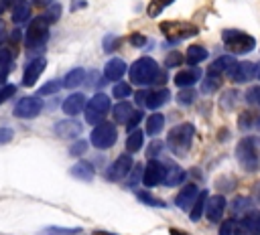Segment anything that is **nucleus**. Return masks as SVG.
Wrapping results in <instances>:
<instances>
[{"label":"nucleus","instance_id":"nucleus-1","mask_svg":"<svg viewBox=\"0 0 260 235\" xmlns=\"http://www.w3.org/2000/svg\"><path fill=\"white\" fill-rule=\"evenodd\" d=\"M130 83L132 85H165L167 81V75L158 69L156 61L150 59V57H140L136 59L130 69Z\"/></svg>","mask_w":260,"mask_h":235},{"label":"nucleus","instance_id":"nucleus-2","mask_svg":"<svg viewBox=\"0 0 260 235\" xmlns=\"http://www.w3.org/2000/svg\"><path fill=\"white\" fill-rule=\"evenodd\" d=\"M236 158L246 172H256L260 168V140L246 136L236 146Z\"/></svg>","mask_w":260,"mask_h":235},{"label":"nucleus","instance_id":"nucleus-3","mask_svg":"<svg viewBox=\"0 0 260 235\" xmlns=\"http://www.w3.org/2000/svg\"><path fill=\"white\" fill-rule=\"evenodd\" d=\"M221 41H223V47L234 53V55H244V53H250L254 51L256 47V38L250 36L248 32L244 30H238V28H228L221 32Z\"/></svg>","mask_w":260,"mask_h":235},{"label":"nucleus","instance_id":"nucleus-4","mask_svg":"<svg viewBox=\"0 0 260 235\" xmlns=\"http://www.w3.org/2000/svg\"><path fill=\"white\" fill-rule=\"evenodd\" d=\"M193 136H195V126H193V124H181V126H175V128L169 132L167 146H169L175 154H185V152L191 148Z\"/></svg>","mask_w":260,"mask_h":235},{"label":"nucleus","instance_id":"nucleus-5","mask_svg":"<svg viewBox=\"0 0 260 235\" xmlns=\"http://www.w3.org/2000/svg\"><path fill=\"white\" fill-rule=\"evenodd\" d=\"M158 28H160V32L167 36L169 43H177V41L195 36L197 30H199L193 22H187V20H162V22L158 24Z\"/></svg>","mask_w":260,"mask_h":235},{"label":"nucleus","instance_id":"nucleus-6","mask_svg":"<svg viewBox=\"0 0 260 235\" xmlns=\"http://www.w3.org/2000/svg\"><path fill=\"white\" fill-rule=\"evenodd\" d=\"M49 38V22L43 16H37L28 22V28L24 32V45L26 49H39Z\"/></svg>","mask_w":260,"mask_h":235},{"label":"nucleus","instance_id":"nucleus-7","mask_svg":"<svg viewBox=\"0 0 260 235\" xmlns=\"http://www.w3.org/2000/svg\"><path fill=\"white\" fill-rule=\"evenodd\" d=\"M116 140H118V132H116V126L112 122H100L93 128V132L89 134V142L100 150H106V148L114 146Z\"/></svg>","mask_w":260,"mask_h":235},{"label":"nucleus","instance_id":"nucleus-8","mask_svg":"<svg viewBox=\"0 0 260 235\" xmlns=\"http://www.w3.org/2000/svg\"><path fill=\"white\" fill-rule=\"evenodd\" d=\"M110 109V97L106 93H95L87 103H85V122L98 126L104 115Z\"/></svg>","mask_w":260,"mask_h":235},{"label":"nucleus","instance_id":"nucleus-9","mask_svg":"<svg viewBox=\"0 0 260 235\" xmlns=\"http://www.w3.org/2000/svg\"><path fill=\"white\" fill-rule=\"evenodd\" d=\"M134 97H136V101H138L142 107L156 109V107H160V105H165V103L169 101L171 93H169V89L158 87V89H140V91H136Z\"/></svg>","mask_w":260,"mask_h":235},{"label":"nucleus","instance_id":"nucleus-10","mask_svg":"<svg viewBox=\"0 0 260 235\" xmlns=\"http://www.w3.org/2000/svg\"><path fill=\"white\" fill-rule=\"evenodd\" d=\"M43 101L39 97H22L14 107V118L18 120H32L41 113Z\"/></svg>","mask_w":260,"mask_h":235},{"label":"nucleus","instance_id":"nucleus-11","mask_svg":"<svg viewBox=\"0 0 260 235\" xmlns=\"http://www.w3.org/2000/svg\"><path fill=\"white\" fill-rule=\"evenodd\" d=\"M234 235H260V213H248L234 225Z\"/></svg>","mask_w":260,"mask_h":235},{"label":"nucleus","instance_id":"nucleus-12","mask_svg":"<svg viewBox=\"0 0 260 235\" xmlns=\"http://www.w3.org/2000/svg\"><path fill=\"white\" fill-rule=\"evenodd\" d=\"M132 166H134V162H132L130 154H120L114 160V164L106 170V178L108 180H120V178H124L132 170Z\"/></svg>","mask_w":260,"mask_h":235},{"label":"nucleus","instance_id":"nucleus-13","mask_svg":"<svg viewBox=\"0 0 260 235\" xmlns=\"http://www.w3.org/2000/svg\"><path fill=\"white\" fill-rule=\"evenodd\" d=\"M162 174H165V166L158 160L150 158L142 170V184L144 186H156L158 182H162Z\"/></svg>","mask_w":260,"mask_h":235},{"label":"nucleus","instance_id":"nucleus-14","mask_svg":"<svg viewBox=\"0 0 260 235\" xmlns=\"http://www.w3.org/2000/svg\"><path fill=\"white\" fill-rule=\"evenodd\" d=\"M45 67H47V61H45L43 57L32 59V61L24 67V73H22V85H24V87H32V85L37 83V79L41 77V73L45 71Z\"/></svg>","mask_w":260,"mask_h":235},{"label":"nucleus","instance_id":"nucleus-15","mask_svg":"<svg viewBox=\"0 0 260 235\" xmlns=\"http://www.w3.org/2000/svg\"><path fill=\"white\" fill-rule=\"evenodd\" d=\"M223 209H225V199L221 194H213L211 199L207 197V203H205V217L211 221V223H217L223 215Z\"/></svg>","mask_w":260,"mask_h":235},{"label":"nucleus","instance_id":"nucleus-16","mask_svg":"<svg viewBox=\"0 0 260 235\" xmlns=\"http://www.w3.org/2000/svg\"><path fill=\"white\" fill-rule=\"evenodd\" d=\"M238 67V61L232 57V55H223V57H219V59H215L213 63H211V67H209V73H213V75H230L232 77V73H234V69Z\"/></svg>","mask_w":260,"mask_h":235},{"label":"nucleus","instance_id":"nucleus-17","mask_svg":"<svg viewBox=\"0 0 260 235\" xmlns=\"http://www.w3.org/2000/svg\"><path fill=\"white\" fill-rule=\"evenodd\" d=\"M55 134L59 138H77L81 134V124L77 120H61L55 124Z\"/></svg>","mask_w":260,"mask_h":235},{"label":"nucleus","instance_id":"nucleus-18","mask_svg":"<svg viewBox=\"0 0 260 235\" xmlns=\"http://www.w3.org/2000/svg\"><path fill=\"white\" fill-rule=\"evenodd\" d=\"M197 194H199V190H197V186L195 184H185L181 190H179V194L175 197V205L179 207V209H191V205L195 203V199H197Z\"/></svg>","mask_w":260,"mask_h":235},{"label":"nucleus","instance_id":"nucleus-19","mask_svg":"<svg viewBox=\"0 0 260 235\" xmlns=\"http://www.w3.org/2000/svg\"><path fill=\"white\" fill-rule=\"evenodd\" d=\"M126 71H128L126 63H124L122 59L114 57V59H110V61L106 63V67H104V77H106L108 81H118Z\"/></svg>","mask_w":260,"mask_h":235},{"label":"nucleus","instance_id":"nucleus-20","mask_svg":"<svg viewBox=\"0 0 260 235\" xmlns=\"http://www.w3.org/2000/svg\"><path fill=\"white\" fill-rule=\"evenodd\" d=\"M199 79H201V69H197V67H193V69H183V71H179V73L175 75V85H179L181 89H185V87L195 85Z\"/></svg>","mask_w":260,"mask_h":235},{"label":"nucleus","instance_id":"nucleus-21","mask_svg":"<svg viewBox=\"0 0 260 235\" xmlns=\"http://www.w3.org/2000/svg\"><path fill=\"white\" fill-rule=\"evenodd\" d=\"M252 77H256V65L250 63V61L238 63V67H236L234 73H232V81H236V83H246V81H250Z\"/></svg>","mask_w":260,"mask_h":235},{"label":"nucleus","instance_id":"nucleus-22","mask_svg":"<svg viewBox=\"0 0 260 235\" xmlns=\"http://www.w3.org/2000/svg\"><path fill=\"white\" fill-rule=\"evenodd\" d=\"M85 95L83 93H73V95H69L65 101H63V111L67 113V115H77L83 107H85Z\"/></svg>","mask_w":260,"mask_h":235},{"label":"nucleus","instance_id":"nucleus-23","mask_svg":"<svg viewBox=\"0 0 260 235\" xmlns=\"http://www.w3.org/2000/svg\"><path fill=\"white\" fill-rule=\"evenodd\" d=\"M185 180V170L177 164H165V174H162V182L167 186H175L179 182Z\"/></svg>","mask_w":260,"mask_h":235},{"label":"nucleus","instance_id":"nucleus-24","mask_svg":"<svg viewBox=\"0 0 260 235\" xmlns=\"http://www.w3.org/2000/svg\"><path fill=\"white\" fill-rule=\"evenodd\" d=\"M69 172H71V176H75V178H79V180H85V182H89V180L93 178V174H95L93 166H91L89 162H85V160L73 164Z\"/></svg>","mask_w":260,"mask_h":235},{"label":"nucleus","instance_id":"nucleus-25","mask_svg":"<svg viewBox=\"0 0 260 235\" xmlns=\"http://www.w3.org/2000/svg\"><path fill=\"white\" fill-rule=\"evenodd\" d=\"M207 49L205 47H201V45H191L189 49H187V55H185V61L189 63V65H199L201 61H205L207 59Z\"/></svg>","mask_w":260,"mask_h":235},{"label":"nucleus","instance_id":"nucleus-26","mask_svg":"<svg viewBox=\"0 0 260 235\" xmlns=\"http://www.w3.org/2000/svg\"><path fill=\"white\" fill-rule=\"evenodd\" d=\"M10 2H14V4H12V20H14L16 24L24 22V20L28 18V14H30V6H28L24 0H10Z\"/></svg>","mask_w":260,"mask_h":235},{"label":"nucleus","instance_id":"nucleus-27","mask_svg":"<svg viewBox=\"0 0 260 235\" xmlns=\"http://www.w3.org/2000/svg\"><path fill=\"white\" fill-rule=\"evenodd\" d=\"M83 79H85V71L81 69V67H77V69H71L65 77H63V87H67V89H73V87H77V85H81L83 83Z\"/></svg>","mask_w":260,"mask_h":235},{"label":"nucleus","instance_id":"nucleus-28","mask_svg":"<svg viewBox=\"0 0 260 235\" xmlns=\"http://www.w3.org/2000/svg\"><path fill=\"white\" fill-rule=\"evenodd\" d=\"M142 140H144V136H142V132L140 130H130L128 132V138H126V150H128V154H134V152H138L140 148H142Z\"/></svg>","mask_w":260,"mask_h":235},{"label":"nucleus","instance_id":"nucleus-29","mask_svg":"<svg viewBox=\"0 0 260 235\" xmlns=\"http://www.w3.org/2000/svg\"><path fill=\"white\" fill-rule=\"evenodd\" d=\"M132 111H134V109H132V105H130L128 101H120V103L114 105V111H112V113H114V120H116L118 124H126L128 118L132 115Z\"/></svg>","mask_w":260,"mask_h":235},{"label":"nucleus","instance_id":"nucleus-30","mask_svg":"<svg viewBox=\"0 0 260 235\" xmlns=\"http://www.w3.org/2000/svg\"><path fill=\"white\" fill-rule=\"evenodd\" d=\"M207 190H201L199 194H197V199H195V203H193V207H191V221H199L201 219V215H203V211H205V203H207Z\"/></svg>","mask_w":260,"mask_h":235},{"label":"nucleus","instance_id":"nucleus-31","mask_svg":"<svg viewBox=\"0 0 260 235\" xmlns=\"http://www.w3.org/2000/svg\"><path fill=\"white\" fill-rule=\"evenodd\" d=\"M165 126V115L162 113H152L146 118V134L148 136H156Z\"/></svg>","mask_w":260,"mask_h":235},{"label":"nucleus","instance_id":"nucleus-32","mask_svg":"<svg viewBox=\"0 0 260 235\" xmlns=\"http://www.w3.org/2000/svg\"><path fill=\"white\" fill-rule=\"evenodd\" d=\"M12 59H14V49L12 47H0V73L2 75H6L10 69V63H12Z\"/></svg>","mask_w":260,"mask_h":235},{"label":"nucleus","instance_id":"nucleus-33","mask_svg":"<svg viewBox=\"0 0 260 235\" xmlns=\"http://www.w3.org/2000/svg\"><path fill=\"white\" fill-rule=\"evenodd\" d=\"M219 85H221V77H219V75H213V73H207V77L203 79L201 91H203V93H213V91L219 89Z\"/></svg>","mask_w":260,"mask_h":235},{"label":"nucleus","instance_id":"nucleus-34","mask_svg":"<svg viewBox=\"0 0 260 235\" xmlns=\"http://www.w3.org/2000/svg\"><path fill=\"white\" fill-rule=\"evenodd\" d=\"M173 2H175V0H150V2H148L146 12H148V16H152V18H154V16H158V14H160L169 4H173Z\"/></svg>","mask_w":260,"mask_h":235},{"label":"nucleus","instance_id":"nucleus-35","mask_svg":"<svg viewBox=\"0 0 260 235\" xmlns=\"http://www.w3.org/2000/svg\"><path fill=\"white\" fill-rule=\"evenodd\" d=\"M59 16H61V4L51 2V4L47 6V10H45L43 18H45L49 24H53V22H57V20H59Z\"/></svg>","mask_w":260,"mask_h":235},{"label":"nucleus","instance_id":"nucleus-36","mask_svg":"<svg viewBox=\"0 0 260 235\" xmlns=\"http://www.w3.org/2000/svg\"><path fill=\"white\" fill-rule=\"evenodd\" d=\"M236 99H240V93H238V91L230 89L228 93H223V95H221V99H219L221 109H228V111H230V109L236 105Z\"/></svg>","mask_w":260,"mask_h":235},{"label":"nucleus","instance_id":"nucleus-37","mask_svg":"<svg viewBox=\"0 0 260 235\" xmlns=\"http://www.w3.org/2000/svg\"><path fill=\"white\" fill-rule=\"evenodd\" d=\"M61 87H63V81H59V79H51V81H47V83L39 89V95H51V93L59 91Z\"/></svg>","mask_w":260,"mask_h":235},{"label":"nucleus","instance_id":"nucleus-38","mask_svg":"<svg viewBox=\"0 0 260 235\" xmlns=\"http://www.w3.org/2000/svg\"><path fill=\"white\" fill-rule=\"evenodd\" d=\"M177 101H179L181 105H191V103L195 101V91H193L191 87L181 89V91L177 93Z\"/></svg>","mask_w":260,"mask_h":235},{"label":"nucleus","instance_id":"nucleus-39","mask_svg":"<svg viewBox=\"0 0 260 235\" xmlns=\"http://www.w3.org/2000/svg\"><path fill=\"white\" fill-rule=\"evenodd\" d=\"M79 231H81L79 227H73V229H67V227H47L43 231V235H75Z\"/></svg>","mask_w":260,"mask_h":235},{"label":"nucleus","instance_id":"nucleus-40","mask_svg":"<svg viewBox=\"0 0 260 235\" xmlns=\"http://www.w3.org/2000/svg\"><path fill=\"white\" fill-rule=\"evenodd\" d=\"M136 197H138V201H140V203H144V205H152V207H165V203H162V201H156V199H154L152 194H148L146 190H140Z\"/></svg>","mask_w":260,"mask_h":235},{"label":"nucleus","instance_id":"nucleus-41","mask_svg":"<svg viewBox=\"0 0 260 235\" xmlns=\"http://www.w3.org/2000/svg\"><path fill=\"white\" fill-rule=\"evenodd\" d=\"M130 83H118V85H114V97H118V99H124V97H128L130 95Z\"/></svg>","mask_w":260,"mask_h":235},{"label":"nucleus","instance_id":"nucleus-42","mask_svg":"<svg viewBox=\"0 0 260 235\" xmlns=\"http://www.w3.org/2000/svg\"><path fill=\"white\" fill-rule=\"evenodd\" d=\"M183 63V57H181V53H177V51H173V53H169L167 57H165V67H179Z\"/></svg>","mask_w":260,"mask_h":235},{"label":"nucleus","instance_id":"nucleus-43","mask_svg":"<svg viewBox=\"0 0 260 235\" xmlns=\"http://www.w3.org/2000/svg\"><path fill=\"white\" fill-rule=\"evenodd\" d=\"M85 150H87V142H85V140H77V142L69 148V154H71V156H81V154H85Z\"/></svg>","mask_w":260,"mask_h":235},{"label":"nucleus","instance_id":"nucleus-44","mask_svg":"<svg viewBox=\"0 0 260 235\" xmlns=\"http://www.w3.org/2000/svg\"><path fill=\"white\" fill-rule=\"evenodd\" d=\"M128 174H130V172H128ZM140 176H142V168L134 164V166H132V174L128 176V182H126V186H134V184L140 180Z\"/></svg>","mask_w":260,"mask_h":235},{"label":"nucleus","instance_id":"nucleus-45","mask_svg":"<svg viewBox=\"0 0 260 235\" xmlns=\"http://www.w3.org/2000/svg\"><path fill=\"white\" fill-rule=\"evenodd\" d=\"M140 122H142V111H132V115H130V118H128V122H126L128 132H130V130H134Z\"/></svg>","mask_w":260,"mask_h":235},{"label":"nucleus","instance_id":"nucleus-46","mask_svg":"<svg viewBox=\"0 0 260 235\" xmlns=\"http://www.w3.org/2000/svg\"><path fill=\"white\" fill-rule=\"evenodd\" d=\"M14 91H16V85H10V83H8V85H4V87L0 89V105H2L8 97H12V95H14Z\"/></svg>","mask_w":260,"mask_h":235},{"label":"nucleus","instance_id":"nucleus-47","mask_svg":"<svg viewBox=\"0 0 260 235\" xmlns=\"http://www.w3.org/2000/svg\"><path fill=\"white\" fill-rule=\"evenodd\" d=\"M250 207H252V203H250L248 199H242V197H240V199H236V201H234V213H240V211H248Z\"/></svg>","mask_w":260,"mask_h":235},{"label":"nucleus","instance_id":"nucleus-48","mask_svg":"<svg viewBox=\"0 0 260 235\" xmlns=\"http://www.w3.org/2000/svg\"><path fill=\"white\" fill-rule=\"evenodd\" d=\"M246 99H248L250 103H254V105H260V87H252V89H248Z\"/></svg>","mask_w":260,"mask_h":235},{"label":"nucleus","instance_id":"nucleus-49","mask_svg":"<svg viewBox=\"0 0 260 235\" xmlns=\"http://www.w3.org/2000/svg\"><path fill=\"white\" fill-rule=\"evenodd\" d=\"M238 126H240V130H248V128L252 126V111H244V113L240 115Z\"/></svg>","mask_w":260,"mask_h":235},{"label":"nucleus","instance_id":"nucleus-50","mask_svg":"<svg viewBox=\"0 0 260 235\" xmlns=\"http://www.w3.org/2000/svg\"><path fill=\"white\" fill-rule=\"evenodd\" d=\"M118 45H120V41H118L116 36H112V34H108V36L104 38V49H106L108 53H112V51H114Z\"/></svg>","mask_w":260,"mask_h":235},{"label":"nucleus","instance_id":"nucleus-51","mask_svg":"<svg viewBox=\"0 0 260 235\" xmlns=\"http://www.w3.org/2000/svg\"><path fill=\"white\" fill-rule=\"evenodd\" d=\"M130 45H134V47H144V45H146V36L140 34V32H132V34H130Z\"/></svg>","mask_w":260,"mask_h":235},{"label":"nucleus","instance_id":"nucleus-52","mask_svg":"<svg viewBox=\"0 0 260 235\" xmlns=\"http://www.w3.org/2000/svg\"><path fill=\"white\" fill-rule=\"evenodd\" d=\"M12 138H14V132L10 128H0V146L2 144H8Z\"/></svg>","mask_w":260,"mask_h":235},{"label":"nucleus","instance_id":"nucleus-53","mask_svg":"<svg viewBox=\"0 0 260 235\" xmlns=\"http://www.w3.org/2000/svg\"><path fill=\"white\" fill-rule=\"evenodd\" d=\"M160 148H162V142H158V140H154L150 146H148V156L150 158H154L158 152H160Z\"/></svg>","mask_w":260,"mask_h":235},{"label":"nucleus","instance_id":"nucleus-54","mask_svg":"<svg viewBox=\"0 0 260 235\" xmlns=\"http://www.w3.org/2000/svg\"><path fill=\"white\" fill-rule=\"evenodd\" d=\"M219 235H234V223H232V221L221 223V227H219Z\"/></svg>","mask_w":260,"mask_h":235},{"label":"nucleus","instance_id":"nucleus-55","mask_svg":"<svg viewBox=\"0 0 260 235\" xmlns=\"http://www.w3.org/2000/svg\"><path fill=\"white\" fill-rule=\"evenodd\" d=\"M169 233H171V235H189L187 231H183V229H175V227H173V229H169Z\"/></svg>","mask_w":260,"mask_h":235},{"label":"nucleus","instance_id":"nucleus-56","mask_svg":"<svg viewBox=\"0 0 260 235\" xmlns=\"http://www.w3.org/2000/svg\"><path fill=\"white\" fill-rule=\"evenodd\" d=\"M32 2H35V4H39V6H49L53 0H32Z\"/></svg>","mask_w":260,"mask_h":235},{"label":"nucleus","instance_id":"nucleus-57","mask_svg":"<svg viewBox=\"0 0 260 235\" xmlns=\"http://www.w3.org/2000/svg\"><path fill=\"white\" fill-rule=\"evenodd\" d=\"M2 34H4V22L0 20V38H2Z\"/></svg>","mask_w":260,"mask_h":235},{"label":"nucleus","instance_id":"nucleus-58","mask_svg":"<svg viewBox=\"0 0 260 235\" xmlns=\"http://www.w3.org/2000/svg\"><path fill=\"white\" fill-rule=\"evenodd\" d=\"M256 77H258V79H260V63H258V65H256Z\"/></svg>","mask_w":260,"mask_h":235},{"label":"nucleus","instance_id":"nucleus-59","mask_svg":"<svg viewBox=\"0 0 260 235\" xmlns=\"http://www.w3.org/2000/svg\"><path fill=\"white\" fill-rule=\"evenodd\" d=\"M2 87H4V75L0 73V89H2Z\"/></svg>","mask_w":260,"mask_h":235},{"label":"nucleus","instance_id":"nucleus-60","mask_svg":"<svg viewBox=\"0 0 260 235\" xmlns=\"http://www.w3.org/2000/svg\"><path fill=\"white\" fill-rule=\"evenodd\" d=\"M254 126H256V128H258V130H260V118H258V120H256V124H254Z\"/></svg>","mask_w":260,"mask_h":235}]
</instances>
